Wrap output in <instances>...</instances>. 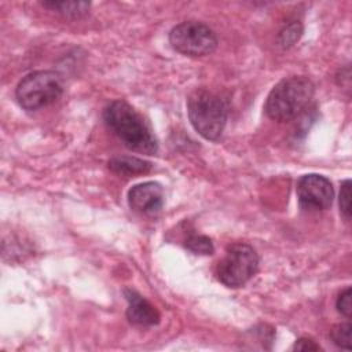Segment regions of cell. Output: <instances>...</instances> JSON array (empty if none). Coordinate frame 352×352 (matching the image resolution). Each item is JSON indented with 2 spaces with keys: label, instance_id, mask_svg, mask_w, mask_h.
Wrapping results in <instances>:
<instances>
[{
  "label": "cell",
  "instance_id": "obj_14",
  "mask_svg": "<svg viewBox=\"0 0 352 352\" xmlns=\"http://www.w3.org/2000/svg\"><path fill=\"white\" fill-rule=\"evenodd\" d=\"M301 34H302V25L297 21L292 22L279 33V44L283 48H289L296 41H298Z\"/></svg>",
  "mask_w": 352,
  "mask_h": 352
},
{
  "label": "cell",
  "instance_id": "obj_17",
  "mask_svg": "<svg viewBox=\"0 0 352 352\" xmlns=\"http://www.w3.org/2000/svg\"><path fill=\"white\" fill-rule=\"evenodd\" d=\"M293 349L294 351H319L320 346L314 340L307 338V337H301L294 342Z\"/></svg>",
  "mask_w": 352,
  "mask_h": 352
},
{
  "label": "cell",
  "instance_id": "obj_10",
  "mask_svg": "<svg viewBox=\"0 0 352 352\" xmlns=\"http://www.w3.org/2000/svg\"><path fill=\"white\" fill-rule=\"evenodd\" d=\"M109 169L117 175H140L151 169V162L136 157H114L109 161Z\"/></svg>",
  "mask_w": 352,
  "mask_h": 352
},
{
  "label": "cell",
  "instance_id": "obj_16",
  "mask_svg": "<svg viewBox=\"0 0 352 352\" xmlns=\"http://www.w3.org/2000/svg\"><path fill=\"white\" fill-rule=\"evenodd\" d=\"M351 297H352V292L351 287H346L345 290H342L336 301V307L338 309V312H341L344 316L351 318L352 314V302H351Z\"/></svg>",
  "mask_w": 352,
  "mask_h": 352
},
{
  "label": "cell",
  "instance_id": "obj_15",
  "mask_svg": "<svg viewBox=\"0 0 352 352\" xmlns=\"http://www.w3.org/2000/svg\"><path fill=\"white\" fill-rule=\"evenodd\" d=\"M340 212L346 221L351 220V180H344L341 184Z\"/></svg>",
  "mask_w": 352,
  "mask_h": 352
},
{
  "label": "cell",
  "instance_id": "obj_2",
  "mask_svg": "<svg viewBox=\"0 0 352 352\" xmlns=\"http://www.w3.org/2000/svg\"><path fill=\"white\" fill-rule=\"evenodd\" d=\"M315 87L305 76H292L280 80L268 94L264 110L275 121L285 122L296 118L309 103Z\"/></svg>",
  "mask_w": 352,
  "mask_h": 352
},
{
  "label": "cell",
  "instance_id": "obj_8",
  "mask_svg": "<svg viewBox=\"0 0 352 352\" xmlns=\"http://www.w3.org/2000/svg\"><path fill=\"white\" fill-rule=\"evenodd\" d=\"M164 190L157 182H144L133 186L128 192L131 209L144 214H153L164 206Z\"/></svg>",
  "mask_w": 352,
  "mask_h": 352
},
{
  "label": "cell",
  "instance_id": "obj_6",
  "mask_svg": "<svg viewBox=\"0 0 352 352\" xmlns=\"http://www.w3.org/2000/svg\"><path fill=\"white\" fill-rule=\"evenodd\" d=\"M169 43L173 50L183 55L204 56L216 50L217 37L205 23L198 21H186L170 30Z\"/></svg>",
  "mask_w": 352,
  "mask_h": 352
},
{
  "label": "cell",
  "instance_id": "obj_9",
  "mask_svg": "<svg viewBox=\"0 0 352 352\" xmlns=\"http://www.w3.org/2000/svg\"><path fill=\"white\" fill-rule=\"evenodd\" d=\"M124 296L128 301L126 318L136 326H154L160 322V314L144 297L132 289H125Z\"/></svg>",
  "mask_w": 352,
  "mask_h": 352
},
{
  "label": "cell",
  "instance_id": "obj_13",
  "mask_svg": "<svg viewBox=\"0 0 352 352\" xmlns=\"http://www.w3.org/2000/svg\"><path fill=\"white\" fill-rule=\"evenodd\" d=\"M351 331L352 326L351 323H338L331 327L330 330V338L331 341L342 349H351Z\"/></svg>",
  "mask_w": 352,
  "mask_h": 352
},
{
  "label": "cell",
  "instance_id": "obj_1",
  "mask_svg": "<svg viewBox=\"0 0 352 352\" xmlns=\"http://www.w3.org/2000/svg\"><path fill=\"white\" fill-rule=\"evenodd\" d=\"M107 128L132 151L153 155L158 151V143L143 117L126 102L114 100L103 110Z\"/></svg>",
  "mask_w": 352,
  "mask_h": 352
},
{
  "label": "cell",
  "instance_id": "obj_12",
  "mask_svg": "<svg viewBox=\"0 0 352 352\" xmlns=\"http://www.w3.org/2000/svg\"><path fill=\"white\" fill-rule=\"evenodd\" d=\"M184 246L195 254H212L214 250L210 238L197 234H191L190 236H187L184 241Z\"/></svg>",
  "mask_w": 352,
  "mask_h": 352
},
{
  "label": "cell",
  "instance_id": "obj_11",
  "mask_svg": "<svg viewBox=\"0 0 352 352\" xmlns=\"http://www.w3.org/2000/svg\"><path fill=\"white\" fill-rule=\"evenodd\" d=\"M43 6L50 8L65 18H80L85 15L91 7L88 1H44Z\"/></svg>",
  "mask_w": 352,
  "mask_h": 352
},
{
  "label": "cell",
  "instance_id": "obj_3",
  "mask_svg": "<svg viewBox=\"0 0 352 352\" xmlns=\"http://www.w3.org/2000/svg\"><path fill=\"white\" fill-rule=\"evenodd\" d=\"M187 113L194 129L206 140H217L228 116L227 102L217 94L199 88L187 99Z\"/></svg>",
  "mask_w": 352,
  "mask_h": 352
},
{
  "label": "cell",
  "instance_id": "obj_7",
  "mask_svg": "<svg viewBox=\"0 0 352 352\" xmlns=\"http://www.w3.org/2000/svg\"><path fill=\"white\" fill-rule=\"evenodd\" d=\"M297 198L305 210H324L331 206L334 190L330 180L318 173H308L297 183Z\"/></svg>",
  "mask_w": 352,
  "mask_h": 352
},
{
  "label": "cell",
  "instance_id": "obj_4",
  "mask_svg": "<svg viewBox=\"0 0 352 352\" xmlns=\"http://www.w3.org/2000/svg\"><path fill=\"white\" fill-rule=\"evenodd\" d=\"M63 92L60 76L52 70H37L26 74L16 85L15 98L28 111H36L56 102Z\"/></svg>",
  "mask_w": 352,
  "mask_h": 352
},
{
  "label": "cell",
  "instance_id": "obj_5",
  "mask_svg": "<svg viewBox=\"0 0 352 352\" xmlns=\"http://www.w3.org/2000/svg\"><path fill=\"white\" fill-rule=\"evenodd\" d=\"M258 270V256L248 243L227 246L226 256L219 261L217 279L227 287L243 286Z\"/></svg>",
  "mask_w": 352,
  "mask_h": 352
}]
</instances>
